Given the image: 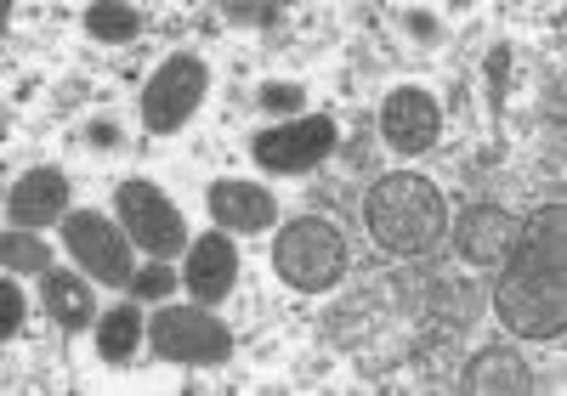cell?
Wrapping results in <instances>:
<instances>
[{
    "label": "cell",
    "mask_w": 567,
    "mask_h": 396,
    "mask_svg": "<svg viewBox=\"0 0 567 396\" xmlns=\"http://www.w3.org/2000/svg\"><path fill=\"white\" fill-rule=\"evenodd\" d=\"M7 221L23 232H40L52 221H69V176L58 165H34L7 187Z\"/></svg>",
    "instance_id": "11"
},
{
    "label": "cell",
    "mask_w": 567,
    "mask_h": 396,
    "mask_svg": "<svg viewBox=\"0 0 567 396\" xmlns=\"http://www.w3.org/2000/svg\"><path fill=\"white\" fill-rule=\"evenodd\" d=\"M0 261H7L12 278H45V272H52V243H40L23 227L18 232L7 227V238H0Z\"/></svg>",
    "instance_id": "17"
},
{
    "label": "cell",
    "mask_w": 567,
    "mask_h": 396,
    "mask_svg": "<svg viewBox=\"0 0 567 396\" xmlns=\"http://www.w3.org/2000/svg\"><path fill=\"white\" fill-rule=\"evenodd\" d=\"M182 283L187 294H194L199 306H216L233 294V283H239V243H233V232H199L194 243H187V267H182Z\"/></svg>",
    "instance_id": "10"
},
{
    "label": "cell",
    "mask_w": 567,
    "mask_h": 396,
    "mask_svg": "<svg viewBox=\"0 0 567 396\" xmlns=\"http://www.w3.org/2000/svg\"><path fill=\"white\" fill-rule=\"evenodd\" d=\"M460 385H465L471 396H528V390H534V374H528V363L499 340V345H483V352L460 368Z\"/></svg>",
    "instance_id": "14"
},
{
    "label": "cell",
    "mask_w": 567,
    "mask_h": 396,
    "mask_svg": "<svg viewBox=\"0 0 567 396\" xmlns=\"http://www.w3.org/2000/svg\"><path fill=\"white\" fill-rule=\"evenodd\" d=\"M85 142H91V147H120V125H109V119H91Z\"/></svg>",
    "instance_id": "25"
},
{
    "label": "cell",
    "mask_w": 567,
    "mask_h": 396,
    "mask_svg": "<svg viewBox=\"0 0 567 396\" xmlns=\"http://www.w3.org/2000/svg\"><path fill=\"white\" fill-rule=\"evenodd\" d=\"M85 34L91 40H109V45H125L142 34V12L125 7V0H109V7H91L85 12Z\"/></svg>",
    "instance_id": "18"
},
{
    "label": "cell",
    "mask_w": 567,
    "mask_h": 396,
    "mask_svg": "<svg viewBox=\"0 0 567 396\" xmlns=\"http://www.w3.org/2000/svg\"><path fill=\"white\" fill-rule=\"evenodd\" d=\"M494 312L523 340L567 334V205L561 198L516 227L494 278Z\"/></svg>",
    "instance_id": "1"
},
{
    "label": "cell",
    "mask_w": 567,
    "mask_h": 396,
    "mask_svg": "<svg viewBox=\"0 0 567 396\" xmlns=\"http://www.w3.org/2000/svg\"><path fill=\"white\" fill-rule=\"evenodd\" d=\"M261 108L284 119V114H296V108H307V91H301L296 80H290V85H284V80H272V85H261Z\"/></svg>",
    "instance_id": "21"
},
{
    "label": "cell",
    "mask_w": 567,
    "mask_h": 396,
    "mask_svg": "<svg viewBox=\"0 0 567 396\" xmlns=\"http://www.w3.org/2000/svg\"><path fill=\"white\" fill-rule=\"evenodd\" d=\"M505 85H511V45H494L488 52V96H494V108L505 103Z\"/></svg>",
    "instance_id": "23"
},
{
    "label": "cell",
    "mask_w": 567,
    "mask_h": 396,
    "mask_svg": "<svg viewBox=\"0 0 567 396\" xmlns=\"http://www.w3.org/2000/svg\"><path fill=\"white\" fill-rule=\"evenodd\" d=\"M205 91H210V63L199 52H176L154 69L148 91H142V125H148L154 136H171L182 131L187 119L199 114L205 103Z\"/></svg>",
    "instance_id": "5"
},
{
    "label": "cell",
    "mask_w": 567,
    "mask_h": 396,
    "mask_svg": "<svg viewBox=\"0 0 567 396\" xmlns=\"http://www.w3.org/2000/svg\"><path fill=\"white\" fill-rule=\"evenodd\" d=\"M40 306L52 312L58 329L97 323V294H91V283L74 278V272H45V278H40Z\"/></svg>",
    "instance_id": "15"
},
{
    "label": "cell",
    "mask_w": 567,
    "mask_h": 396,
    "mask_svg": "<svg viewBox=\"0 0 567 396\" xmlns=\"http://www.w3.org/2000/svg\"><path fill=\"white\" fill-rule=\"evenodd\" d=\"M120 221H125L136 250H148L154 261H171L176 250H187V227L154 181H125L120 187Z\"/></svg>",
    "instance_id": "8"
},
{
    "label": "cell",
    "mask_w": 567,
    "mask_h": 396,
    "mask_svg": "<svg viewBox=\"0 0 567 396\" xmlns=\"http://www.w3.org/2000/svg\"><path fill=\"white\" fill-rule=\"evenodd\" d=\"M148 340L165 363L182 368H221L233 357V329L210 317V306H159L148 323Z\"/></svg>",
    "instance_id": "4"
},
{
    "label": "cell",
    "mask_w": 567,
    "mask_h": 396,
    "mask_svg": "<svg viewBox=\"0 0 567 396\" xmlns=\"http://www.w3.org/2000/svg\"><path fill=\"white\" fill-rule=\"evenodd\" d=\"M142 312L136 306H114V312H103V323H97V357L103 363H125L136 345H142Z\"/></svg>",
    "instance_id": "16"
},
{
    "label": "cell",
    "mask_w": 567,
    "mask_h": 396,
    "mask_svg": "<svg viewBox=\"0 0 567 396\" xmlns=\"http://www.w3.org/2000/svg\"><path fill=\"white\" fill-rule=\"evenodd\" d=\"M221 18L239 23V29H272L284 18V7H278V0H227Z\"/></svg>",
    "instance_id": "19"
},
{
    "label": "cell",
    "mask_w": 567,
    "mask_h": 396,
    "mask_svg": "<svg viewBox=\"0 0 567 396\" xmlns=\"http://www.w3.org/2000/svg\"><path fill=\"white\" fill-rule=\"evenodd\" d=\"M272 272L301 294H329L347 278V232L323 216L290 221L272 238Z\"/></svg>",
    "instance_id": "3"
},
{
    "label": "cell",
    "mask_w": 567,
    "mask_h": 396,
    "mask_svg": "<svg viewBox=\"0 0 567 396\" xmlns=\"http://www.w3.org/2000/svg\"><path fill=\"white\" fill-rule=\"evenodd\" d=\"M381 136L398 147V154H432L443 136V108L432 91L420 85H398L381 103Z\"/></svg>",
    "instance_id": "9"
},
{
    "label": "cell",
    "mask_w": 567,
    "mask_h": 396,
    "mask_svg": "<svg viewBox=\"0 0 567 396\" xmlns=\"http://www.w3.org/2000/svg\"><path fill=\"white\" fill-rule=\"evenodd\" d=\"M403 29H409L414 40H425V45L437 40V18H432V12H409V18H403Z\"/></svg>",
    "instance_id": "24"
},
{
    "label": "cell",
    "mask_w": 567,
    "mask_h": 396,
    "mask_svg": "<svg viewBox=\"0 0 567 396\" xmlns=\"http://www.w3.org/2000/svg\"><path fill=\"white\" fill-rule=\"evenodd\" d=\"M23 312H29V306H23V289H18L12 272H7V283H0V334H7V340L23 334Z\"/></svg>",
    "instance_id": "22"
},
{
    "label": "cell",
    "mask_w": 567,
    "mask_h": 396,
    "mask_svg": "<svg viewBox=\"0 0 567 396\" xmlns=\"http://www.w3.org/2000/svg\"><path fill=\"white\" fill-rule=\"evenodd\" d=\"M363 221H369V232H374L381 250H392V256H425L443 238V227H449V205H443V192L425 181V176L398 170V176H381V181L369 187Z\"/></svg>",
    "instance_id": "2"
},
{
    "label": "cell",
    "mask_w": 567,
    "mask_h": 396,
    "mask_svg": "<svg viewBox=\"0 0 567 396\" xmlns=\"http://www.w3.org/2000/svg\"><path fill=\"white\" fill-rule=\"evenodd\" d=\"M205 205H210L221 232H239V238L245 232H267L278 221V198L267 187H256V181H216Z\"/></svg>",
    "instance_id": "13"
},
{
    "label": "cell",
    "mask_w": 567,
    "mask_h": 396,
    "mask_svg": "<svg viewBox=\"0 0 567 396\" xmlns=\"http://www.w3.org/2000/svg\"><path fill=\"white\" fill-rule=\"evenodd\" d=\"M250 154L272 176H301V170H312V165H323L329 154H336V119L329 114L284 119V125H272V131H261L250 142Z\"/></svg>",
    "instance_id": "7"
},
{
    "label": "cell",
    "mask_w": 567,
    "mask_h": 396,
    "mask_svg": "<svg viewBox=\"0 0 567 396\" xmlns=\"http://www.w3.org/2000/svg\"><path fill=\"white\" fill-rule=\"evenodd\" d=\"M511 238H516L511 210H499V205H471V210L454 221V256H460L465 267H499L505 250H511Z\"/></svg>",
    "instance_id": "12"
},
{
    "label": "cell",
    "mask_w": 567,
    "mask_h": 396,
    "mask_svg": "<svg viewBox=\"0 0 567 396\" xmlns=\"http://www.w3.org/2000/svg\"><path fill=\"white\" fill-rule=\"evenodd\" d=\"M171 289H176L171 267H165V261H154V267H142V272L131 278V301H165Z\"/></svg>",
    "instance_id": "20"
},
{
    "label": "cell",
    "mask_w": 567,
    "mask_h": 396,
    "mask_svg": "<svg viewBox=\"0 0 567 396\" xmlns=\"http://www.w3.org/2000/svg\"><path fill=\"white\" fill-rule=\"evenodd\" d=\"M63 243H69V256L85 267V278H97L103 289H131V232L114 227L103 210H69L63 221Z\"/></svg>",
    "instance_id": "6"
}]
</instances>
